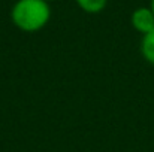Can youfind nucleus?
Returning a JSON list of instances; mask_svg holds the SVG:
<instances>
[{
	"label": "nucleus",
	"instance_id": "nucleus-2",
	"mask_svg": "<svg viewBox=\"0 0 154 152\" xmlns=\"http://www.w3.org/2000/svg\"><path fill=\"white\" fill-rule=\"evenodd\" d=\"M132 25L142 34L154 30V13L150 7H139L132 13Z\"/></svg>",
	"mask_w": 154,
	"mask_h": 152
},
{
	"label": "nucleus",
	"instance_id": "nucleus-1",
	"mask_svg": "<svg viewBox=\"0 0 154 152\" xmlns=\"http://www.w3.org/2000/svg\"><path fill=\"white\" fill-rule=\"evenodd\" d=\"M51 10L45 0H18L12 7V21L23 31H38L47 25Z\"/></svg>",
	"mask_w": 154,
	"mask_h": 152
},
{
	"label": "nucleus",
	"instance_id": "nucleus-5",
	"mask_svg": "<svg viewBox=\"0 0 154 152\" xmlns=\"http://www.w3.org/2000/svg\"><path fill=\"white\" fill-rule=\"evenodd\" d=\"M150 9H151V12L154 13V0H151V4H150Z\"/></svg>",
	"mask_w": 154,
	"mask_h": 152
},
{
	"label": "nucleus",
	"instance_id": "nucleus-3",
	"mask_svg": "<svg viewBox=\"0 0 154 152\" xmlns=\"http://www.w3.org/2000/svg\"><path fill=\"white\" fill-rule=\"evenodd\" d=\"M141 52H142V57L154 66V30L144 34L142 42H141Z\"/></svg>",
	"mask_w": 154,
	"mask_h": 152
},
{
	"label": "nucleus",
	"instance_id": "nucleus-6",
	"mask_svg": "<svg viewBox=\"0 0 154 152\" xmlns=\"http://www.w3.org/2000/svg\"><path fill=\"white\" fill-rule=\"evenodd\" d=\"M45 1H52V0H45Z\"/></svg>",
	"mask_w": 154,
	"mask_h": 152
},
{
	"label": "nucleus",
	"instance_id": "nucleus-4",
	"mask_svg": "<svg viewBox=\"0 0 154 152\" xmlns=\"http://www.w3.org/2000/svg\"><path fill=\"white\" fill-rule=\"evenodd\" d=\"M106 1L108 0H76L79 7L82 10H85V12H90V13L100 12L103 7L106 6Z\"/></svg>",
	"mask_w": 154,
	"mask_h": 152
}]
</instances>
